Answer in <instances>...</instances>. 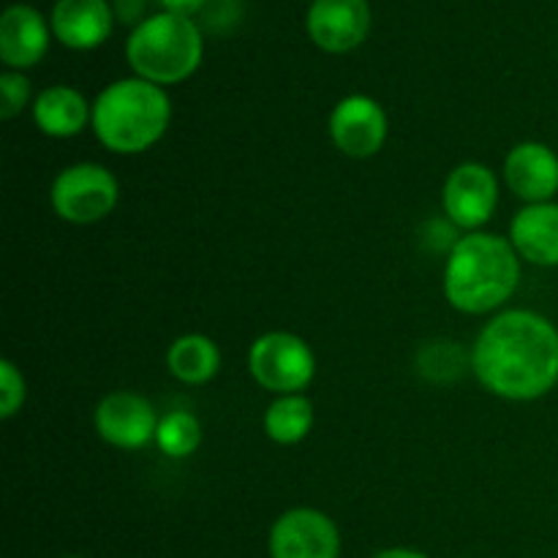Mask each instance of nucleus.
<instances>
[{
  "label": "nucleus",
  "mask_w": 558,
  "mask_h": 558,
  "mask_svg": "<svg viewBox=\"0 0 558 558\" xmlns=\"http://www.w3.org/2000/svg\"><path fill=\"white\" fill-rule=\"evenodd\" d=\"M480 385L505 401H537L558 385V327L537 311H501L472 349Z\"/></svg>",
  "instance_id": "f257e3e1"
},
{
  "label": "nucleus",
  "mask_w": 558,
  "mask_h": 558,
  "mask_svg": "<svg viewBox=\"0 0 558 558\" xmlns=\"http://www.w3.org/2000/svg\"><path fill=\"white\" fill-rule=\"evenodd\" d=\"M521 283V256L510 240L490 232L458 238L447 256L445 298L469 316L490 314L515 294Z\"/></svg>",
  "instance_id": "f03ea898"
},
{
  "label": "nucleus",
  "mask_w": 558,
  "mask_h": 558,
  "mask_svg": "<svg viewBox=\"0 0 558 558\" xmlns=\"http://www.w3.org/2000/svg\"><path fill=\"white\" fill-rule=\"evenodd\" d=\"M172 101L161 85L131 76L104 87L93 101V131L107 150L136 156L150 150L167 134Z\"/></svg>",
  "instance_id": "7ed1b4c3"
},
{
  "label": "nucleus",
  "mask_w": 558,
  "mask_h": 558,
  "mask_svg": "<svg viewBox=\"0 0 558 558\" xmlns=\"http://www.w3.org/2000/svg\"><path fill=\"white\" fill-rule=\"evenodd\" d=\"M205 41L194 20L169 11L142 20L125 41V58L140 80L153 85H178L202 63Z\"/></svg>",
  "instance_id": "20e7f679"
},
{
  "label": "nucleus",
  "mask_w": 558,
  "mask_h": 558,
  "mask_svg": "<svg viewBox=\"0 0 558 558\" xmlns=\"http://www.w3.org/2000/svg\"><path fill=\"white\" fill-rule=\"evenodd\" d=\"M120 185L107 167L93 161L65 167L49 189V202L58 218L87 227L98 223L118 207Z\"/></svg>",
  "instance_id": "39448f33"
},
{
  "label": "nucleus",
  "mask_w": 558,
  "mask_h": 558,
  "mask_svg": "<svg viewBox=\"0 0 558 558\" xmlns=\"http://www.w3.org/2000/svg\"><path fill=\"white\" fill-rule=\"evenodd\" d=\"M248 371L265 390L276 396H294L314 381L316 357L308 341L294 332L272 330L251 343Z\"/></svg>",
  "instance_id": "423d86ee"
},
{
  "label": "nucleus",
  "mask_w": 558,
  "mask_h": 558,
  "mask_svg": "<svg viewBox=\"0 0 558 558\" xmlns=\"http://www.w3.org/2000/svg\"><path fill=\"white\" fill-rule=\"evenodd\" d=\"M441 205L452 227L477 232L499 207V178L490 167L466 161L452 169L445 180Z\"/></svg>",
  "instance_id": "0eeeda50"
},
{
  "label": "nucleus",
  "mask_w": 558,
  "mask_h": 558,
  "mask_svg": "<svg viewBox=\"0 0 558 558\" xmlns=\"http://www.w3.org/2000/svg\"><path fill=\"white\" fill-rule=\"evenodd\" d=\"M270 558H338L341 534L336 521L314 507L287 510L270 529Z\"/></svg>",
  "instance_id": "6e6552de"
},
{
  "label": "nucleus",
  "mask_w": 558,
  "mask_h": 558,
  "mask_svg": "<svg viewBox=\"0 0 558 558\" xmlns=\"http://www.w3.org/2000/svg\"><path fill=\"white\" fill-rule=\"evenodd\" d=\"M330 140L343 156L371 158L385 147L387 142V112L376 98L354 93L341 98L327 118Z\"/></svg>",
  "instance_id": "1a4fd4ad"
},
{
  "label": "nucleus",
  "mask_w": 558,
  "mask_h": 558,
  "mask_svg": "<svg viewBox=\"0 0 558 558\" xmlns=\"http://www.w3.org/2000/svg\"><path fill=\"white\" fill-rule=\"evenodd\" d=\"M98 436L118 450H142L156 441L158 414L145 396L131 390L109 392L93 414Z\"/></svg>",
  "instance_id": "9d476101"
},
{
  "label": "nucleus",
  "mask_w": 558,
  "mask_h": 558,
  "mask_svg": "<svg viewBox=\"0 0 558 558\" xmlns=\"http://www.w3.org/2000/svg\"><path fill=\"white\" fill-rule=\"evenodd\" d=\"M305 22L316 47L343 54L368 38L371 9L365 0H314Z\"/></svg>",
  "instance_id": "9b49d317"
},
{
  "label": "nucleus",
  "mask_w": 558,
  "mask_h": 558,
  "mask_svg": "<svg viewBox=\"0 0 558 558\" xmlns=\"http://www.w3.org/2000/svg\"><path fill=\"white\" fill-rule=\"evenodd\" d=\"M505 183L529 205L550 202L558 194V156L543 142H521L505 158Z\"/></svg>",
  "instance_id": "f8f14e48"
},
{
  "label": "nucleus",
  "mask_w": 558,
  "mask_h": 558,
  "mask_svg": "<svg viewBox=\"0 0 558 558\" xmlns=\"http://www.w3.org/2000/svg\"><path fill=\"white\" fill-rule=\"evenodd\" d=\"M49 49V27L31 5H9L0 16V58L9 69L36 65Z\"/></svg>",
  "instance_id": "ddd939ff"
},
{
  "label": "nucleus",
  "mask_w": 558,
  "mask_h": 558,
  "mask_svg": "<svg viewBox=\"0 0 558 558\" xmlns=\"http://www.w3.org/2000/svg\"><path fill=\"white\" fill-rule=\"evenodd\" d=\"M510 243L518 256L537 267H558V205L539 202L515 213Z\"/></svg>",
  "instance_id": "4468645a"
},
{
  "label": "nucleus",
  "mask_w": 558,
  "mask_h": 558,
  "mask_svg": "<svg viewBox=\"0 0 558 558\" xmlns=\"http://www.w3.org/2000/svg\"><path fill=\"white\" fill-rule=\"evenodd\" d=\"M52 33L71 49H96L112 33V9L107 0H58Z\"/></svg>",
  "instance_id": "2eb2a0df"
},
{
  "label": "nucleus",
  "mask_w": 558,
  "mask_h": 558,
  "mask_svg": "<svg viewBox=\"0 0 558 558\" xmlns=\"http://www.w3.org/2000/svg\"><path fill=\"white\" fill-rule=\"evenodd\" d=\"M33 120L38 131L52 140H71L93 120V107L76 87L52 85L33 101Z\"/></svg>",
  "instance_id": "dca6fc26"
},
{
  "label": "nucleus",
  "mask_w": 558,
  "mask_h": 558,
  "mask_svg": "<svg viewBox=\"0 0 558 558\" xmlns=\"http://www.w3.org/2000/svg\"><path fill=\"white\" fill-rule=\"evenodd\" d=\"M167 368L178 381L191 387L207 385L221 371V352L213 338L189 332L178 338L167 352Z\"/></svg>",
  "instance_id": "f3484780"
},
{
  "label": "nucleus",
  "mask_w": 558,
  "mask_h": 558,
  "mask_svg": "<svg viewBox=\"0 0 558 558\" xmlns=\"http://www.w3.org/2000/svg\"><path fill=\"white\" fill-rule=\"evenodd\" d=\"M314 428V403L303 396H278L265 412V434L276 445L292 447L300 445Z\"/></svg>",
  "instance_id": "a211bd4d"
},
{
  "label": "nucleus",
  "mask_w": 558,
  "mask_h": 558,
  "mask_svg": "<svg viewBox=\"0 0 558 558\" xmlns=\"http://www.w3.org/2000/svg\"><path fill=\"white\" fill-rule=\"evenodd\" d=\"M202 445V423L189 412H169L156 430V447L169 458H189Z\"/></svg>",
  "instance_id": "6ab92c4d"
},
{
  "label": "nucleus",
  "mask_w": 558,
  "mask_h": 558,
  "mask_svg": "<svg viewBox=\"0 0 558 558\" xmlns=\"http://www.w3.org/2000/svg\"><path fill=\"white\" fill-rule=\"evenodd\" d=\"M27 385L22 371L11 360H0V417L11 420L25 407Z\"/></svg>",
  "instance_id": "aec40b11"
},
{
  "label": "nucleus",
  "mask_w": 558,
  "mask_h": 558,
  "mask_svg": "<svg viewBox=\"0 0 558 558\" xmlns=\"http://www.w3.org/2000/svg\"><path fill=\"white\" fill-rule=\"evenodd\" d=\"M31 101V80L20 71L0 74V118L14 120Z\"/></svg>",
  "instance_id": "412c9836"
},
{
  "label": "nucleus",
  "mask_w": 558,
  "mask_h": 558,
  "mask_svg": "<svg viewBox=\"0 0 558 558\" xmlns=\"http://www.w3.org/2000/svg\"><path fill=\"white\" fill-rule=\"evenodd\" d=\"M436 365H447L450 368L452 376L461 374V354L456 352V343H430V347H425L423 352H420V371H423V376H434V368Z\"/></svg>",
  "instance_id": "4be33fe9"
},
{
  "label": "nucleus",
  "mask_w": 558,
  "mask_h": 558,
  "mask_svg": "<svg viewBox=\"0 0 558 558\" xmlns=\"http://www.w3.org/2000/svg\"><path fill=\"white\" fill-rule=\"evenodd\" d=\"M163 9L169 11V14L174 16H185V20H191V16L202 14L207 5V0H161Z\"/></svg>",
  "instance_id": "5701e85b"
},
{
  "label": "nucleus",
  "mask_w": 558,
  "mask_h": 558,
  "mask_svg": "<svg viewBox=\"0 0 558 558\" xmlns=\"http://www.w3.org/2000/svg\"><path fill=\"white\" fill-rule=\"evenodd\" d=\"M114 11L125 25H131V22L140 25V16L145 14V0H114Z\"/></svg>",
  "instance_id": "b1692460"
},
{
  "label": "nucleus",
  "mask_w": 558,
  "mask_h": 558,
  "mask_svg": "<svg viewBox=\"0 0 558 558\" xmlns=\"http://www.w3.org/2000/svg\"><path fill=\"white\" fill-rule=\"evenodd\" d=\"M374 558H430V556L420 554V550L414 548H387V550H379Z\"/></svg>",
  "instance_id": "393cba45"
},
{
  "label": "nucleus",
  "mask_w": 558,
  "mask_h": 558,
  "mask_svg": "<svg viewBox=\"0 0 558 558\" xmlns=\"http://www.w3.org/2000/svg\"><path fill=\"white\" fill-rule=\"evenodd\" d=\"M65 558H82V556H65Z\"/></svg>",
  "instance_id": "a878e982"
}]
</instances>
